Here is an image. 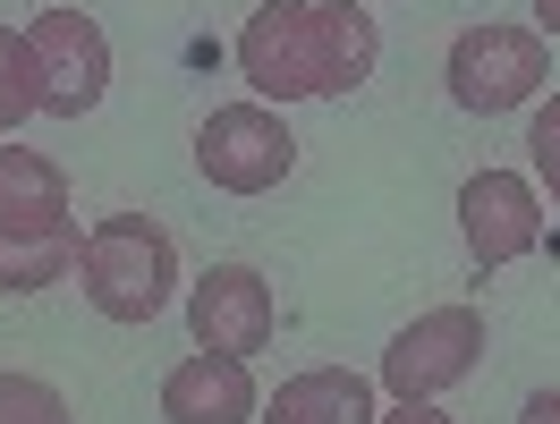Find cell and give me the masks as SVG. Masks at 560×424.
<instances>
[{"label": "cell", "mask_w": 560, "mask_h": 424, "mask_svg": "<svg viewBox=\"0 0 560 424\" xmlns=\"http://www.w3.org/2000/svg\"><path fill=\"white\" fill-rule=\"evenodd\" d=\"M255 103H340L383 60V26L357 0H264L230 43Z\"/></svg>", "instance_id": "6da1fadb"}, {"label": "cell", "mask_w": 560, "mask_h": 424, "mask_svg": "<svg viewBox=\"0 0 560 424\" xmlns=\"http://www.w3.org/2000/svg\"><path fill=\"white\" fill-rule=\"evenodd\" d=\"M77 288L103 322H153L178 297V238L153 212H103L77 247Z\"/></svg>", "instance_id": "7a4b0ae2"}, {"label": "cell", "mask_w": 560, "mask_h": 424, "mask_svg": "<svg viewBox=\"0 0 560 424\" xmlns=\"http://www.w3.org/2000/svg\"><path fill=\"white\" fill-rule=\"evenodd\" d=\"M544 76H552V43L535 26H467L442 60V85H451L458 110L476 119H501V110L544 103Z\"/></svg>", "instance_id": "3957f363"}, {"label": "cell", "mask_w": 560, "mask_h": 424, "mask_svg": "<svg viewBox=\"0 0 560 424\" xmlns=\"http://www.w3.org/2000/svg\"><path fill=\"white\" fill-rule=\"evenodd\" d=\"M196 170L221 187V196H272L280 178L298 170V137L272 103H221L196 128Z\"/></svg>", "instance_id": "277c9868"}, {"label": "cell", "mask_w": 560, "mask_h": 424, "mask_svg": "<svg viewBox=\"0 0 560 424\" xmlns=\"http://www.w3.org/2000/svg\"><path fill=\"white\" fill-rule=\"evenodd\" d=\"M485 365V315L476 306H433L383 349V390L390 399H442Z\"/></svg>", "instance_id": "5b68a950"}, {"label": "cell", "mask_w": 560, "mask_h": 424, "mask_svg": "<svg viewBox=\"0 0 560 424\" xmlns=\"http://www.w3.org/2000/svg\"><path fill=\"white\" fill-rule=\"evenodd\" d=\"M26 51L43 76V119H85L110 94V35L85 9H43L26 26Z\"/></svg>", "instance_id": "8992f818"}, {"label": "cell", "mask_w": 560, "mask_h": 424, "mask_svg": "<svg viewBox=\"0 0 560 424\" xmlns=\"http://www.w3.org/2000/svg\"><path fill=\"white\" fill-rule=\"evenodd\" d=\"M458 229H467L476 272H501V263H518V255L544 247V187H535L526 170L458 178Z\"/></svg>", "instance_id": "52a82bcc"}, {"label": "cell", "mask_w": 560, "mask_h": 424, "mask_svg": "<svg viewBox=\"0 0 560 424\" xmlns=\"http://www.w3.org/2000/svg\"><path fill=\"white\" fill-rule=\"evenodd\" d=\"M187 331H196V349H212V356L272 349V331H280L272 281H264L255 263H212L205 281H187Z\"/></svg>", "instance_id": "ba28073f"}, {"label": "cell", "mask_w": 560, "mask_h": 424, "mask_svg": "<svg viewBox=\"0 0 560 424\" xmlns=\"http://www.w3.org/2000/svg\"><path fill=\"white\" fill-rule=\"evenodd\" d=\"M255 408H264V390L246 374V356L196 349L162 374V416L171 424H255Z\"/></svg>", "instance_id": "9c48e42d"}, {"label": "cell", "mask_w": 560, "mask_h": 424, "mask_svg": "<svg viewBox=\"0 0 560 424\" xmlns=\"http://www.w3.org/2000/svg\"><path fill=\"white\" fill-rule=\"evenodd\" d=\"M374 416H383V399L357 365H306L255 408V424H374Z\"/></svg>", "instance_id": "30bf717a"}, {"label": "cell", "mask_w": 560, "mask_h": 424, "mask_svg": "<svg viewBox=\"0 0 560 424\" xmlns=\"http://www.w3.org/2000/svg\"><path fill=\"white\" fill-rule=\"evenodd\" d=\"M69 170L35 144H0V229H69Z\"/></svg>", "instance_id": "8fae6325"}, {"label": "cell", "mask_w": 560, "mask_h": 424, "mask_svg": "<svg viewBox=\"0 0 560 424\" xmlns=\"http://www.w3.org/2000/svg\"><path fill=\"white\" fill-rule=\"evenodd\" d=\"M77 221L69 229H0V297H43V288L77 281Z\"/></svg>", "instance_id": "7c38bea8"}, {"label": "cell", "mask_w": 560, "mask_h": 424, "mask_svg": "<svg viewBox=\"0 0 560 424\" xmlns=\"http://www.w3.org/2000/svg\"><path fill=\"white\" fill-rule=\"evenodd\" d=\"M35 110H43L35 51H26V35H9V26H0V137H18Z\"/></svg>", "instance_id": "4fadbf2b"}, {"label": "cell", "mask_w": 560, "mask_h": 424, "mask_svg": "<svg viewBox=\"0 0 560 424\" xmlns=\"http://www.w3.org/2000/svg\"><path fill=\"white\" fill-rule=\"evenodd\" d=\"M0 424H77L43 374H0Z\"/></svg>", "instance_id": "5bb4252c"}, {"label": "cell", "mask_w": 560, "mask_h": 424, "mask_svg": "<svg viewBox=\"0 0 560 424\" xmlns=\"http://www.w3.org/2000/svg\"><path fill=\"white\" fill-rule=\"evenodd\" d=\"M526 162H535V187H560V94L552 103H526Z\"/></svg>", "instance_id": "9a60e30c"}, {"label": "cell", "mask_w": 560, "mask_h": 424, "mask_svg": "<svg viewBox=\"0 0 560 424\" xmlns=\"http://www.w3.org/2000/svg\"><path fill=\"white\" fill-rule=\"evenodd\" d=\"M374 424H451V416H442L433 399H390V408H383Z\"/></svg>", "instance_id": "2e32d148"}, {"label": "cell", "mask_w": 560, "mask_h": 424, "mask_svg": "<svg viewBox=\"0 0 560 424\" xmlns=\"http://www.w3.org/2000/svg\"><path fill=\"white\" fill-rule=\"evenodd\" d=\"M518 424H560V390H535V399L518 408Z\"/></svg>", "instance_id": "e0dca14e"}, {"label": "cell", "mask_w": 560, "mask_h": 424, "mask_svg": "<svg viewBox=\"0 0 560 424\" xmlns=\"http://www.w3.org/2000/svg\"><path fill=\"white\" fill-rule=\"evenodd\" d=\"M535 35H552V43H560V0H535Z\"/></svg>", "instance_id": "ac0fdd59"}, {"label": "cell", "mask_w": 560, "mask_h": 424, "mask_svg": "<svg viewBox=\"0 0 560 424\" xmlns=\"http://www.w3.org/2000/svg\"><path fill=\"white\" fill-rule=\"evenodd\" d=\"M552 204H560V187H552Z\"/></svg>", "instance_id": "d6986e66"}]
</instances>
